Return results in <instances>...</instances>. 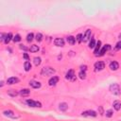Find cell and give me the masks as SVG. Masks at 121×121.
Returning <instances> with one entry per match:
<instances>
[{"instance_id": "3", "label": "cell", "mask_w": 121, "mask_h": 121, "mask_svg": "<svg viewBox=\"0 0 121 121\" xmlns=\"http://www.w3.org/2000/svg\"><path fill=\"white\" fill-rule=\"evenodd\" d=\"M65 78L68 79V80H72V81H75L76 80V76H75V72H74L73 69L68 70V72L65 75Z\"/></svg>"}, {"instance_id": "37", "label": "cell", "mask_w": 121, "mask_h": 121, "mask_svg": "<svg viewBox=\"0 0 121 121\" xmlns=\"http://www.w3.org/2000/svg\"><path fill=\"white\" fill-rule=\"evenodd\" d=\"M119 39H120V40H121V34H120V35H119Z\"/></svg>"}, {"instance_id": "6", "label": "cell", "mask_w": 121, "mask_h": 121, "mask_svg": "<svg viewBox=\"0 0 121 121\" xmlns=\"http://www.w3.org/2000/svg\"><path fill=\"white\" fill-rule=\"evenodd\" d=\"M3 114H4L5 116L10 117V118H17V117H18V116H17L12 111H10V110H6V111H4V112H3Z\"/></svg>"}, {"instance_id": "13", "label": "cell", "mask_w": 121, "mask_h": 121, "mask_svg": "<svg viewBox=\"0 0 121 121\" xmlns=\"http://www.w3.org/2000/svg\"><path fill=\"white\" fill-rule=\"evenodd\" d=\"M29 85L34 89H38V88L41 87V83L39 81H36V80H30L29 81Z\"/></svg>"}, {"instance_id": "28", "label": "cell", "mask_w": 121, "mask_h": 121, "mask_svg": "<svg viewBox=\"0 0 121 121\" xmlns=\"http://www.w3.org/2000/svg\"><path fill=\"white\" fill-rule=\"evenodd\" d=\"M35 39H36V41L37 42H42V40H43V35L41 34V33H37L36 34V36H35Z\"/></svg>"}, {"instance_id": "22", "label": "cell", "mask_w": 121, "mask_h": 121, "mask_svg": "<svg viewBox=\"0 0 121 121\" xmlns=\"http://www.w3.org/2000/svg\"><path fill=\"white\" fill-rule=\"evenodd\" d=\"M24 68H25L26 71H29V70L31 69V63H30V61H28V60L25 61V63H24Z\"/></svg>"}, {"instance_id": "36", "label": "cell", "mask_w": 121, "mask_h": 121, "mask_svg": "<svg viewBox=\"0 0 121 121\" xmlns=\"http://www.w3.org/2000/svg\"><path fill=\"white\" fill-rule=\"evenodd\" d=\"M23 57L26 60H28V59H29V57H28V55L26 54V53H24V55H23Z\"/></svg>"}, {"instance_id": "27", "label": "cell", "mask_w": 121, "mask_h": 121, "mask_svg": "<svg viewBox=\"0 0 121 121\" xmlns=\"http://www.w3.org/2000/svg\"><path fill=\"white\" fill-rule=\"evenodd\" d=\"M33 38H34V34H33V33H28L27 36H26V41H27L28 43H30V42L33 40Z\"/></svg>"}, {"instance_id": "24", "label": "cell", "mask_w": 121, "mask_h": 121, "mask_svg": "<svg viewBox=\"0 0 121 121\" xmlns=\"http://www.w3.org/2000/svg\"><path fill=\"white\" fill-rule=\"evenodd\" d=\"M33 61H34V64H35L36 66H38V65H40V64H41L42 60H41V58H40V57H35V58L33 59Z\"/></svg>"}, {"instance_id": "31", "label": "cell", "mask_w": 121, "mask_h": 121, "mask_svg": "<svg viewBox=\"0 0 121 121\" xmlns=\"http://www.w3.org/2000/svg\"><path fill=\"white\" fill-rule=\"evenodd\" d=\"M82 39H83V36H82V34H78V36H77V38H76V40L78 42V43H80V42H82Z\"/></svg>"}, {"instance_id": "26", "label": "cell", "mask_w": 121, "mask_h": 121, "mask_svg": "<svg viewBox=\"0 0 121 121\" xmlns=\"http://www.w3.org/2000/svg\"><path fill=\"white\" fill-rule=\"evenodd\" d=\"M78 77H79V78H81V79H85V78H86V73H85V71H79Z\"/></svg>"}, {"instance_id": "29", "label": "cell", "mask_w": 121, "mask_h": 121, "mask_svg": "<svg viewBox=\"0 0 121 121\" xmlns=\"http://www.w3.org/2000/svg\"><path fill=\"white\" fill-rule=\"evenodd\" d=\"M21 41V36L19 35V34H16L14 37H13V42L14 43H18V42H20Z\"/></svg>"}, {"instance_id": "11", "label": "cell", "mask_w": 121, "mask_h": 121, "mask_svg": "<svg viewBox=\"0 0 121 121\" xmlns=\"http://www.w3.org/2000/svg\"><path fill=\"white\" fill-rule=\"evenodd\" d=\"M82 115L83 116H92V117H95L96 116V112L95 111H85L82 112Z\"/></svg>"}, {"instance_id": "33", "label": "cell", "mask_w": 121, "mask_h": 121, "mask_svg": "<svg viewBox=\"0 0 121 121\" xmlns=\"http://www.w3.org/2000/svg\"><path fill=\"white\" fill-rule=\"evenodd\" d=\"M5 38H6V34L1 33V34H0V40H1V41H4V40H5Z\"/></svg>"}, {"instance_id": "20", "label": "cell", "mask_w": 121, "mask_h": 121, "mask_svg": "<svg viewBox=\"0 0 121 121\" xmlns=\"http://www.w3.org/2000/svg\"><path fill=\"white\" fill-rule=\"evenodd\" d=\"M66 40H67V42H68V43H70L71 45H73V44H75V43H76V38H75L74 36H68Z\"/></svg>"}, {"instance_id": "2", "label": "cell", "mask_w": 121, "mask_h": 121, "mask_svg": "<svg viewBox=\"0 0 121 121\" xmlns=\"http://www.w3.org/2000/svg\"><path fill=\"white\" fill-rule=\"evenodd\" d=\"M110 91H111V93H112L113 95H120V93H121L120 87L117 83H112V85H110Z\"/></svg>"}, {"instance_id": "17", "label": "cell", "mask_w": 121, "mask_h": 121, "mask_svg": "<svg viewBox=\"0 0 121 121\" xmlns=\"http://www.w3.org/2000/svg\"><path fill=\"white\" fill-rule=\"evenodd\" d=\"M10 40H13V38H12V34H11V33H8V34H6V38H5V40H4V43H5L6 44H8V43L10 42Z\"/></svg>"}, {"instance_id": "30", "label": "cell", "mask_w": 121, "mask_h": 121, "mask_svg": "<svg viewBox=\"0 0 121 121\" xmlns=\"http://www.w3.org/2000/svg\"><path fill=\"white\" fill-rule=\"evenodd\" d=\"M112 113H113L112 110H108V111H106V112H105V114H106L107 117H112Z\"/></svg>"}, {"instance_id": "34", "label": "cell", "mask_w": 121, "mask_h": 121, "mask_svg": "<svg viewBox=\"0 0 121 121\" xmlns=\"http://www.w3.org/2000/svg\"><path fill=\"white\" fill-rule=\"evenodd\" d=\"M86 70H87V66L86 65H81L80 66V71H85L86 72Z\"/></svg>"}, {"instance_id": "14", "label": "cell", "mask_w": 121, "mask_h": 121, "mask_svg": "<svg viewBox=\"0 0 121 121\" xmlns=\"http://www.w3.org/2000/svg\"><path fill=\"white\" fill-rule=\"evenodd\" d=\"M17 82H19V79L17 78H15V77H10V78H9L7 79V83L8 84H15Z\"/></svg>"}, {"instance_id": "23", "label": "cell", "mask_w": 121, "mask_h": 121, "mask_svg": "<svg viewBox=\"0 0 121 121\" xmlns=\"http://www.w3.org/2000/svg\"><path fill=\"white\" fill-rule=\"evenodd\" d=\"M95 44H96V42L94 38H91L90 42H89V47L90 48H95Z\"/></svg>"}, {"instance_id": "15", "label": "cell", "mask_w": 121, "mask_h": 121, "mask_svg": "<svg viewBox=\"0 0 121 121\" xmlns=\"http://www.w3.org/2000/svg\"><path fill=\"white\" fill-rule=\"evenodd\" d=\"M100 47H101V42L100 41H97L96 42V44H95V50H94L95 55H98V53L100 51Z\"/></svg>"}, {"instance_id": "19", "label": "cell", "mask_w": 121, "mask_h": 121, "mask_svg": "<svg viewBox=\"0 0 121 121\" xmlns=\"http://www.w3.org/2000/svg\"><path fill=\"white\" fill-rule=\"evenodd\" d=\"M59 109H60V111H62V112H65V111L68 109V105H67L65 102H62V103H60V104L59 105Z\"/></svg>"}, {"instance_id": "32", "label": "cell", "mask_w": 121, "mask_h": 121, "mask_svg": "<svg viewBox=\"0 0 121 121\" xmlns=\"http://www.w3.org/2000/svg\"><path fill=\"white\" fill-rule=\"evenodd\" d=\"M119 49H121V41H119L115 44V47H114V50H119Z\"/></svg>"}, {"instance_id": "1", "label": "cell", "mask_w": 121, "mask_h": 121, "mask_svg": "<svg viewBox=\"0 0 121 121\" xmlns=\"http://www.w3.org/2000/svg\"><path fill=\"white\" fill-rule=\"evenodd\" d=\"M55 73V69H53L52 67H49V66H46V67H43L41 71V74L44 77H47V76H51Z\"/></svg>"}, {"instance_id": "12", "label": "cell", "mask_w": 121, "mask_h": 121, "mask_svg": "<svg viewBox=\"0 0 121 121\" xmlns=\"http://www.w3.org/2000/svg\"><path fill=\"white\" fill-rule=\"evenodd\" d=\"M109 67H110V69H111L112 71H116V70L119 68V64H118L117 61H112V62L110 63Z\"/></svg>"}, {"instance_id": "10", "label": "cell", "mask_w": 121, "mask_h": 121, "mask_svg": "<svg viewBox=\"0 0 121 121\" xmlns=\"http://www.w3.org/2000/svg\"><path fill=\"white\" fill-rule=\"evenodd\" d=\"M110 49H111V45H110V44H105V45L100 49L98 56H103V55H104L108 50H110Z\"/></svg>"}, {"instance_id": "18", "label": "cell", "mask_w": 121, "mask_h": 121, "mask_svg": "<svg viewBox=\"0 0 121 121\" xmlns=\"http://www.w3.org/2000/svg\"><path fill=\"white\" fill-rule=\"evenodd\" d=\"M19 94H20L22 96H26V95H28L30 94V90H28V89H22Z\"/></svg>"}, {"instance_id": "5", "label": "cell", "mask_w": 121, "mask_h": 121, "mask_svg": "<svg viewBox=\"0 0 121 121\" xmlns=\"http://www.w3.org/2000/svg\"><path fill=\"white\" fill-rule=\"evenodd\" d=\"M94 66H95V71H101V70H103L105 68V63L103 61H96Z\"/></svg>"}, {"instance_id": "4", "label": "cell", "mask_w": 121, "mask_h": 121, "mask_svg": "<svg viewBox=\"0 0 121 121\" xmlns=\"http://www.w3.org/2000/svg\"><path fill=\"white\" fill-rule=\"evenodd\" d=\"M26 104H27L29 107H38V108H41V107H42L41 102H39V101H34V100H32V99H27V100H26Z\"/></svg>"}, {"instance_id": "8", "label": "cell", "mask_w": 121, "mask_h": 121, "mask_svg": "<svg viewBox=\"0 0 121 121\" xmlns=\"http://www.w3.org/2000/svg\"><path fill=\"white\" fill-rule=\"evenodd\" d=\"M58 81H59V77L53 76V77L50 78V79L48 80V84H49L50 86H54V85H56V84L58 83Z\"/></svg>"}, {"instance_id": "9", "label": "cell", "mask_w": 121, "mask_h": 121, "mask_svg": "<svg viewBox=\"0 0 121 121\" xmlns=\"http://www.w3.org/2000/svg\"><path fill=\"white\" fill-rule=\"evenodd\" d=\"M54 44H55L56 46H60V47H62V46L64 45V41H63V39H61V38H56V39L54 40Z\"/></svg>"}, {"instance_id": "7", "label": "cell", "mask_w": 121, "mask_h": 121, "mask_svg": "<svg viewBox=\"0 0 121 121\" xmlns=\"http://www.w3.org/2000/svg\"><path fill=\"white\" fill-rule=\"evenodd\" d=\"M91 35H92V31L90 29H87L83 35V39H82V42H87L89 40H91Z\"/></svg>"}, {"instance_id": "35", "label": "cell", "mask_w": 121, "mask_h": 121, "mask_svg": "<svg viewBox=\"0 0 121 121\" xmlns=\"http://www.w3.org/2000/svg\"><path fill=\"white\" fill-rule=\"evenodd\" d=\"M20 48H21V49H24V50H29V48L26 47V46L23 45V44H20Z\"/></svg>"}, {"instance_id": "16", "label": "cell", "mask_w": 121, "mask_h": 121, "mask_svg": "<svg viewBox=\"0 0 121 121\" xmlns=\"http://www.w3.org/2000/svg\"><path fill=\"white\" fill-rule=\"evenodd\" d=\"M112 106H113V109L115 111H119L121 109V102L119 100H115V101H113Z\"/></svg>"}, {"instance_id": "21", "label": "cell", "mask_w": 121, "mask_h": 121, "mask_svg": "<svg viewBox=\"0 0 121 121\" xmlns=\"http://www.w3.org/2000/svg\"><path fill=\"white\" fill-rule=\"evenodd\" d=\"M39 46L38 45H36V44H33V45H31L30 47H29V51L30 52H32V53H35V52H38L39 51Z\"/></svg>"}, {"instance_id": "25", "label": "cell", "mask_w": 121, "mask_h": 121, "mask_svg": "<svg viewBox=\"0 0 121 121\" xmlns=\"http://www.w3.org/2000/svg\"><path fill=\"white\" fill-rule=\"evenodd\" d=\"M8 95H10V96H12V97H14V96H16L18 95V93L15 90H9L8 91Z\"/></svg>"}]
</instances>
